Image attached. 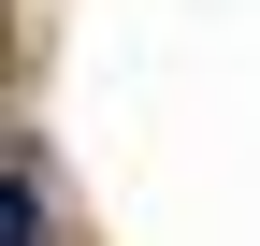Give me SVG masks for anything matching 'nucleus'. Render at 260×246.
<instances>
[{"mask_svg":"<svg viewBox=\"0 0 260 246\" xmlns=\"http://www.w3.org/2000/svg\"><path fill=\"white\" fill-rule=\"evenodd\" d=\"M0 246H44V203H29L15 174H0Z\"/></svg>","mask_w":260,"mask_h":246,"instance_id":"obj_1","label":"nucleus"}]
</instances>
